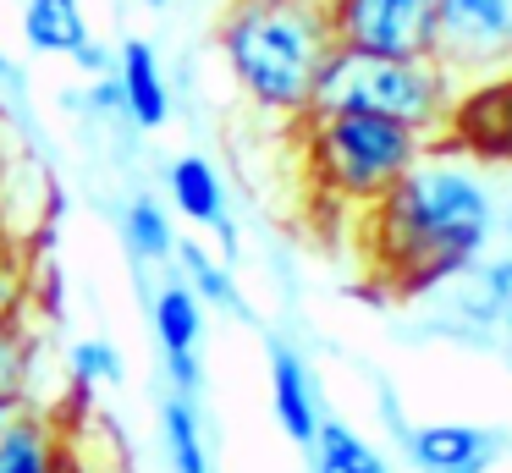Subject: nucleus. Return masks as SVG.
<instances>
[{"label":"nucleus","mask_w":512,"mask_h":473,"mask_svg":"<svg viewBox=\"0 0 512 473\" xmlns=\"http://www.w3.org/2000/svg\"><path fill=\"white\" fill-rule=\"evenodd\" d=\"M501 231V198L485 165L424 143V154L353 220L369 281L386 297H430L485 259Z\"/></svg>","instance_id":"1"},{"label":"nucleus","mask_w":512,"mask_h":473,"mask_svg":"<svg viewBox=\"0 0 512 473\" xmlns=\"http://www.w3.org/2000/svg\"><path fill=\"white\" fill-rule=\"evenodd\" d=\"M215 50L237 94L265 121L292 127L314 110L320 77L336 55V28L325 0H226Z\"/></svg>","instance_id":"2"},{"label":"nucleus","mask_w":512,"mask_h":473,"mask_svg":"<svg viewBox=\"0 0 512 473\" xmlns=\"http://www.w3.org/2000/svg\"><path fill=\"white\" fill-rule=\"evenodd\" d=\"M287 132L298 143L303 187L325 220H358L424 154L419 132L364 110H309Z\"/></svg>","instance_id":"3"},{"label":"nucleus","mask_w":512,"mask_h":473,"mask_svg":"<svg viewBox=\"0 0 512 473\" xmlns=\"http://www.w3.org/2000/svg\"><path fill=\"white\" fill-rule=\"evenodd\" d=\"M452 94L457 77L435 55H369L336 44L314 110H364V116H386L419 132L424 143H435L446 127V110H452Z\"/></svg>","instance_id":"4"},{"label":"nucleus","mask_w":512,"mask_h":473,"mask_svg":"<svg viewBox=\"0 0 512 473\" xmlns=\"http://www.w3.org/2000/svg\"><path fill=\"white\" fill-rule=\"evenodd\" d=\"M342 50L369 55H435L441 0H325Z\"/></svg>","instance_id":"5"},{"label":"nucleus","mask_w":512,"mask_h":473,"mask_svg":"<svg viewBox=\"0 0 512 473\" xmlns=\"http://www.w3.org/2000/svg\"><path fill=\"white\" fill-rule=\"evenodd\" d=\"M435 61L457 83L512 72V0H441Z\"/></svg>","instance_id":"6"},{"label":"nucleus","mask_w":512,"mask_h":473,"mask_svg":"<svg viewBox=\"0 0 512 473\" xmlns=\"http://www.w3.org/2000/svg\"><path fill=\"white\" fill-rule=\"evenodd\" d=\"M435 143H446L452 154L485 165V171H501V165L512 171V72L457 83Z\"/></svg>","instance_id":"7"},{"label":"nucleus","mask_w":512,"mask_h":473,"mask_svg":"<svg viewBox=\"0 0 512 473\" xmlns=\"http://www.w3.org/2000/svg\"><path fill=\"white\" fill-rule=\"evenodd\" d=\"M72 468V418L39 396L0 413V473H67Z\"/></svg>","instance_id":"8"},{"label":"nucleus","mask_w":512,"mask_h":473,"mask_svg":"<svg viewBox=\"0 0 512 473\" xmlns=\"http://www.w3.org/2000/svg\"><path fill=\"white\" fill-rule=\"evenodd\" d=\"M507 451L501 429L479 424H419L402 446V457L413 462V473H490L496 457Z\"/></svg>","instance_id":"9"},{"label":"nucleus","mask_w":512,"mask_h":473,"mask_svg":"<svg viewBox=\"0 0 512 473\" xmlns=\"http://www.w3.org/2000/svg\"><path fill=\"white\" fill-rule=\"evenodd\" d=\"M270 407H276L281 429L298 451H314V435H320V380H314L309 358L298 347H287L281 336H270Z\"/></svg>","instance_id":"10"},{"label":"nucleus","mask_w":512,"mask_h":473,"mask_svg":"<svg viewBox=\"0 0 512 473\" xmlns=\"http://www.w3.org/2000/svg\"><path fill=\"white\" fill-rule=\"evenodd\" d=\"M116 83H122L127 116H133L138 132H155L171 121V83L160 72V55L149 39H127L116 50Z\"/></svg>","instance_id":"11"},{"label":"nucleus","mask_w":512,"mask_h":473,"mask_svg":"<svg viewBox=\"0 0 512 473\" xmlns=\"http://www.w3.org/2000/svg\"><path fill=\"white\" fill-rule=\"evenodd\" d=\"M166 198L177 204L182 220H193V226H204V231L232 220V209H226V182L204 154H177V160H166Z\"/></svg>","instance_id":"12"},{"label":"nucleus","mask_w":512,"mask_h":473,"mask_svg":"<svg viewBox=\"0 0 512 473\" xmlns=\"http://www.w3.org/2000/svg\"><path fill=\"white\" fill-rule=\"evenodd\" d=\"M23 39L34 55H78L89 44L83 0H23Z\"/></svg>","instance_id":"13"},{"label":"nucleus","mask_w":512,"mask_h":473,"mask_svg":"<svg viewBox=\"0 0 512 473\" xmlns=\"http://www.w3.org/2000/svg\"><path fill=\"white\" fill-rule=\"evenodd\" d=\"M149 325H155L160 352H199L204 303L193 297V286L182 281V275H171L166 286H155V297H149Z\"/></svg>","instance_id":"14"},{"label":"nucleus","mask_w":512,"mask_h":473,"mask_svg":"<svg viewBox=\"0 0 512 473\" xmlns=\"http://www.w3.org/2000/svg\"><path fill=\"white\" fill-rule=\"evenodd\" d=\"M34 286H39V248L23 231L0 226V325L34 319Z\"/></svg>","instance_id":"15"},{"label":"nucleus","mask_w":512,"mask_h":473,"mask_svg":"<svg viewBox=\"0 0 512 473\" xmlns=\"http://www.w3.org/2000/svg\"><path fill=\"white\" fill-rule=\"evenodd\" d=\"M160 440H166L171 473H215L210 446H204L199 402H188V396H177V391L160 396Z\"/></svg>","instance_id":"16"},{"label":"nucleus","mask_w":512,"mask_h":473,"mask_svg":"<svg viewBox=\"0 0 512 473\" xmlns=\"http://www.w3.org/2000/svg\"><path fill=\"white\" fill-rule=\"evenodd\" d=\"M39 352H45V336H39V325H34V319L0 325V413L34 396Z\"/></svg>","instance_id":"17"},{"label":"nucleus","mask_w":512,"mask_h":473,"mask_svg":"<svg viewBox=\"0 0 512 473\" xmlns=\"http://www.w3.org/2000/svg\"><path fill=\"white\" fill-rule=\"evenodd\" d=\"M122 242L138 264H171L177 259V226H171L166 204L155 193H138L127 198L122 209Z\"/></svg>","instance_id":"18"},{"label":"nucleus","mask_w":512,"mask_h":473,"mask_svg":"<svg viewBox=\"0 0 512 473\" xmlns=\"http://www.w3.org/2000/svg\"><path fill=\"white\" fill-rule=\"evenodd\" d=\"M177 264H182L177 275L193 286L199 303H215L221 314L248 319V303H243V292H237V281H232V264H221L210 248H199V242H188V237H177Z\"/></svg>","instance_id":"19"},{"label":"nucleus","mask_w":512,"mask_h":473,"mask_svg":"<svg viewBox=\"0 0 512 473\" xmlns=\"http://www.w3.org/2000/svg\"><path fill=\"white\" fill-rule=\"evenodd\" d=\"M309 457H320L325 468H336V473H391V462L380 457V451L369 446L358 429H347L336 413L320 418V435H314V451H309Z\"/></svg>","instance_id":"20"},{"label":"nucleus","mask_w":512,"mask_h":473,"mask_svg":"<svg viewBox=\"0 0 512 473\" xmlns=\"http://www.w3.org/2000/svg\"><path fill=\"white\" fill-rule=\"evenodd\" d=\"M67 369H72V380H78V391H83V396H94V385H122V380H127L122 352H116L111 341H100V336L72 341Z\"/></svg>","instance_id":"21"},{"label":"nucleus","mask_w":512,"mask_h":473,"mask_svg":"<svg viewBox=\"0 0 512 473\" xmlns=\"http://www.w3.org/2000/svg\"><path fill=\"white\" fill-rule=\"evenodd\" d=\"M474 270H479V281H485L490 303H496V336L507 341V352H512V253L479 259Z\"/></svg>","instance_id":"22"},{"label":"nucleus","mask_w":512,"mask_h":473,"mask_svg":"<svg viewBox=\"0 0 512 473\" xmlns=\"http://www.w3.org/2000/svg\"><path fill=\"white\" fill-rule=\"evenodd\" d=\"M72 105H89V116L105 121V127H116V132H138L133 116H127V99H122V83H116V72H111V77H89L83 99H72Z\"/></svg>","instance_id":"23"},{"label":"nucleus","mask_w":512,"mask_h":473,"mask_svg":"<svg viewBox=\"0 0 512 473\" xmlns=\"http://www.w3.org/2000/svg\"><path fill=\"white\" fill-rule=\"evenodd\" d=\"M160 358H166V391L199 402V396H204V363H199V352H160Z\"/></svg>","instance_id":"24"},{"label":"nucleus","mask_w":512,"mask_h":473,"mask_svg":"<svg viewBox=\"0 0 512 473\" xmlns=\"http://www.w3.org/2000/svg\"><path fill=\"white\" fill-rule=\"evenodd\" d=\"M375 396H380V424L397 435V446H408L413 424H408V413H402V402H397V391H391V380H380V374H375Z\"/></svg>","instance_id":"25"},{"label":"nucleus","mask_w":512,"mask_h":473,"mask_svg":"<svg viewBox=\"0 0 512 473\" xmlns=\"http://www.w3.org/2000/svg\"><path fill=\"white\" fill-rule=\"evenodd\" d=\"M72 66H78L83 77H111V72H116V55L105 50L100 39H89V44H83L78 55H72Z\"/></svg>","instance_id":"26"},{"label":"nucleus","mask_w":512,"mask_h":473,"mask_svg":"<svg viewBox=\"0 0 512 473\" xmlns=\"http://www.w3.org/2000/svg\"><path fill=\"white\" fill-rule=\"evenodd\" d=\"M6 187H12V138H6V105H0V204H6ZM0 226H6V209H0Z\"/></svg>","instance_id":"27"},{"label":"nucleus","mask_w":512,"mask_h":473,"mask_svg":"<svg viewBox=\"0 0 512 473\" xmlns=\"http://www.w3.org/2000/svg\"><path fill=\"white\" fill-rule=\"evenodd\" d=\"M0 88H6V105H23V72H17V66H12V55H6V50H0Z\"/></svg>","instance_id":"28"},{"label":"nucleus","mask_w":512,"mask_h":473,"mask_svg":"<svg viewBox=\"0 0 512 473\" xmlns=\"http://www.w3.org/2000/svg\"><path fill=\"white\" fill-rule=\"evenodd\" d=\"M309 473H336V468H325V462H320V457H309Z\"/></svg>","instance_id":"29"},{"label":"nucleus","mask_w":512,"mask_h":473,"mask_svg":"<svg viewBox=\"0 0 512 473\" xmlns=\"http://www.w3.org/2000/svg\"><path fill=\"white\" fill-rule=\"evenodd\" d=\"M144 6H149V11H166V6H171V0H144Z\"/></svg>","instance_id":"30"},{"label":"nucleus","mask_w":512,"mask_h":473,"mask_svg":"<svg viewBox=\"0 0 512 473\" xmlns=\"http://www.w3.org/2000/svg\"><path fill=\"white\" fill-rule=\"evenodd\" d=\"M67 473H78V468H67Z\"/></svg>","instance_id":"31"}]
</instances>
